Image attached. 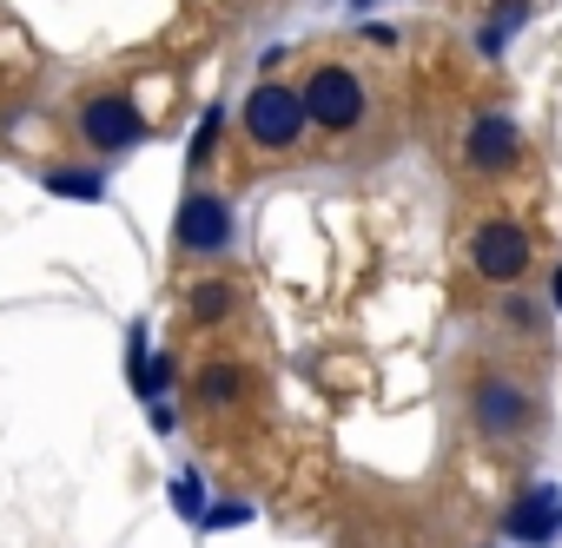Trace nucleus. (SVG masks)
<instances>
[{"instance_id":"1","label":"nucleus","mask_w":562,"mask_h":548,"mask_svg":"<svg viewBox=\"0 0 562 548\" xmlns=\"http://www.w3.org/2000/svg\"><path fill=\"white\" fill-rule=\"evenodd\" d=\"M299 100H305V119H318L325 133H351V126L364 119V87H358V73H345V67H318Z\"/></svg>"},{"instance_id":"2","label":"nucleus","mask_w":562,"mask_h":548,"mask_svg":"<svg viewBox=\"0 0 562 548\" xmlns=\"http://www.w3.org/2000/svg\"><path fill=\"white\" fill-rule=\"evenodd\" d=\"M305 100L292 93V87H258L251 100H245V133L258 139V146H299L305 139Z\"/></svg>"},{"instance_id":"3","label":"nucleus","mask_w":562,"mask_h":548,"mask_svg":"<svg viewBox=\"0 0 562 548\" xmlns=\"http://www.w3.org/2000/svg\"><path fill=\"white\" fill-rule=\"evenodd\" d=\"M470 264L483 271V278H496V285L522 278V271H529V231L509 225V218L476 225V238H470Z\"/></svg>"},{"instance_id":"4","label":"nucleus","mask_w":562,"mask_h":548,"mask_svg":"<svg viewBox=\"0 0 562 548\" xmlns=\"http://www.w3.org/2000/svg\"><path fill=\"white\" fill-rule=\"evenodd\" d=\"M80 133L100 146V152H120V146H139V113H133V100H113V93H100V100H87L80 106Z\"/></svg>"},{"instance_id":"5","label":"nucleus","mask_w":562,"mask_h":548,"mask_svg":"<svg viewBox=\"0 0 562 548\" xmlns=\"http://www.w3.org/2000/svg\"><path fill=\"white\" fill-rule=\"evenodd\" d=\"M529 416H536V403H529L516 384L490 377V384L476 390V430H483V436H516V430H529Z\"/></svg>"},{"instance_id":"6","label":"nucleus","mask_w":562,"mask_h":548,"mask_svg":"<svg viewBox=\"0 0 562 548\" xmlns=\"http://www.w3.org/2000/svg\"><path fill=\"white\" fill-rule=\"evenodd\" d=\"M172 231H179L186 251H218V244L232 238V212H225L212 192H192V198L179 205V225H172Z\"/></svg>"},{"instance_id":"7","label":"nucleus","mask_w":562,"mask_h":548,"mask_svg":"<svg viewBox=\"0 0 562 548\" xmlns=\"http://www.w3.org/2000/svg\"><path fill=\"white\" fill-rule=\"evenodd\" d=\"M463 159H470L476 172H503V165L516 159V126H509V119H476Z\"/></svg>"},{"instance_id":"8","label":"nucleus","mask_w":562,"mask_h":548,"mask_svg":"<svg viewBox=\"0 0 562 548\" xmlns=\"http://www.w3.org/2000/svg\"><path fill=\"white\" fill-rule=\"evenodd\" d=\"M555 522H562V502H555V495H542V489H536V495H522V502L509 509V535H516V541H549V535H555Z\"/></svg>"},{"instance_id":"9","label":"nucleus","mask_w":562,"mask_h":548,"mask_svg":"<svg viewBox=\"0 0 562 548\" xmlns=\"http://www.w3.org/2000/svg\"><path fill=\"white\" fill-rule=\"evenodd\" d=\"M522 14H529V0H496V14L483 21V54H503V41H509V27H522Z\"/></svg>"},{"instance_id":"10","label":"nucleus","mask_w":562,"mask_h":548,"mask_svg":"<svg viewBox=\"0 0 562 548\" xmlns=\"http://www.w3.org/2000/svg\"><path fill=\"white\" fill-rule=\"evenodd\" d=\"M238 390H245V377H238L232 364H212V370H199V384H192L199 403H232Z\"/></svg>"},{"instance_id":"11","label":"nucleus","mask_w":562,"mask_h":548,"mask_svg":"<svg viewBox=\"0 0 562 548\" xmlns=\"http://www.w3.org/2000/svg\"><path fill=\"white\" fill-rule=\"evenodd\" d=\"M218 139H225V113H218V106H205V113H199V133H192V172L212 159V146H218Z\"/></svg>"},{"instance_id":"12","label":"nucleus","mask_w":562,"mask_h":548,"mask_svg":"<svg viewBox=\"0 0 562 548\" xmlns=\"http://www.w3.org/2000/svg\"><path fill=\"white\" fill-rule=\"evenodd\" d=\"M47 192H60V198H100V179L93 172H54Z\"/></svg>"},{"instance_id":"13","label":"nucleus","mask_w":562,"mask_h":548,"mask_svg":"<svg viewBox=\"0 0 562 548\" xmlns=\"http://www.w3.org/2000/svg\"><path fill=\"white\" fill-rule=\"evenodd\" d=\"M192 311L212 324V318H225V311H232V292H225V285H199V292H192Z\"/></svg>"},{"instance_id":"14","label":"nucleus","mask_w":562,"mask_h":548,"mask_svg":"<svg viewBox=\"0 0 562 548\" xmlns=\"http://www.w3.org/2000/svg\"><path fill=\"white\" fill-rule=\"evenodd\" d=\"M245 515H251V509H238V502H232V509H212V515H205V522H212V528H218V522H225V528H232V522H245Z\"/></svg>"},{"instance_id":"15","label":"nucleus","mask_w":562,"mask_h":548,"mask_svg":"<svg viewBox=\"0 0 562 548\" xmlns=\"http://www.w3.org/2000/svg\"><path fill=\"white\" fill-rule=\"evenodd\" d=\"M555 305H562V271H555Z\"/></svg>"},{"instance_id":"16","label":"nucleus","mask_w":562,"mask_h":548,"mask_svg":"<svg viewBox=\"0 0 562 548\" xmlns=\"http://www.w3.org/2000/svg\"><path fill=\"white\" fill-rule=\"evenodd\" d=\"M358 8H364V0H358Z\"/></svg>"}]
</instances>
